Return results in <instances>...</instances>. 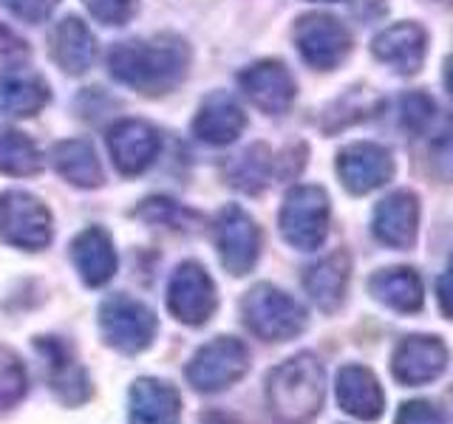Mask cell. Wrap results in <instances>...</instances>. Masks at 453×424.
<instances>
[{
	"label": "cell",
	"instance_id": "7",
	"mask_svg": "<svg viewBox=\"0 0 453 424\" xmlns=\"http://www.w3.org/2000/svg\"><path fill=\"white\" fill-rule=\"evenodd\" d=\"M99 329L111 348L122 353L145 351L156 337V314L127 294H113L99 306Z\"/></svg>",
	"mask_w": 453,
	"mask_h": 424
},
{
	"label": "cell",
	"instance_id": "16",
	"mask_svg": "<svg viewBox=\"0 0 453 424\" xmlns=\"http://www.w3.org/2000/svg\"><path fill=\"white\" fill-rule=\"evenodd\" d=\"M247 127V113L241 110V105L230 94L216 91L210 94L202 105H198L193 117V133L196 139H202L204 145H230L241 136V131Z\"/></svg>",
	"mask_w": 453,
	"mask_h": 424
},
{
	"label": "cell",
	"instance_id": "15",
	"mask_svg": "<svg viewBox=\"0 0 453 424\" xmlns=\"http://www.w3.org/2000/svg\"><path fill=\"white\" fill-rule=\"evenodd\" d=\"M372 230L380 244L391 249H408L414 246L417 230H419V201L414 193L396 190L386 195L374 209Z\"/></svg>",
	"mask_w": 453,
	"mask_h": 424
},
{
	"label": "cell",
	"instance_id": "32",
	"mask_svg": "<svg viewBox=\"0 0 453 424\" xmlns=\"http://www.w3.org/2000/svg\"><path fill=\"white\" fill-rule=\"evenodd\" d=\"M23 23H42L54 11L57 0H0Z\"/></svg>",
	"mask_w": 453,
	"mask_h": 424
},
{
	"label": "cell",
	"instance_id": "23",
	"mask_svg": "<svg viewBox=\"0 0 453 424\" xmlns=\"http://www.w3.org/2000/svg\"><path fill=\"white\" fill-rule=\"evenodd\" d=\"M349 254L346 252H332L329 258L318 261L311 269H306L303 286L320 311H337L343 303L346 289H349Z\"/></svg>",
	"mask_w": 453,
	"mask_h": 424
},
{
	"label": "cell",
	"instance_id": "8",
	"mask_svg": "<svg viewBox=\"0 0 453 424\" xmlns=\"http://www.w3.org/2000/svg\"><path fill=\"white\" fill-rule=\"evenodd\" d=\"M167 308L184 325H204L219 308L216 283L207 269L196 261H184L167 286Z\"/></svg>",
	"mask_w": 453,
	"mask_h": 424
},
{
	"label": "cell",
	"instance_id": "25",
	"mask_svg": "<svg viewBox=\"0 0 453 424\" xmlns=\"http://www.w3.org/2000/svg\"><path fill=\"white\" fill-rule=\"evenodd\" d=\"M51 164L68 184L74 187L94 190L103 184V164H99V155L91 148V141L85 139H65L57 141L51 148Z\"/></svg>",
	"mask_w": 453,
	"mask_h": 424
},
{
	"label": "cell",
	"instance_id": "30",
	"mask_svg": "<svg viewBox=\"0 0 453 424\" xmlns=\"http://www.w3.org/2000/svg\"><path fill=\"white\" fill-rule=\"evenodd\" d=\"M400 119L411 133H422L434 119V102L425 94H405L400 99Z\"/></svg>",
	"mask_w": 453,
	"mask_h": 424
},
{
	"label": "cell",
	"instance_id": "10",
	"mask_svg": "<svg viewBox=\"0 0 453 424\" xmlns=\"http://www.w3.org/2000/svg\"><path fill=\"white\" fill-rule=\"evenodd\" d=\"M216 244L221 263L230 275H247L258 263L261 254V230L244 209L230 204L221 209L216 221Z\"/></svg>",
	"mask_w": 453,
	"mask_h": 424
},
{
	"label": "cell",
	"instance_id": "18",
	"mask_svg": "<svg viewBox=\"0 0 453 424\" xmlns=\"http://www.w3.org/2000/svg\"><path fill=\"white\" fill-rule=\"evenodd\" d=\"M337 405L349 416L374 421L386 407V393L380 388V379L365 365H346L337 374Z\"/></svg>",
	"mask_w": 453,
	"mask_h": 424
},
{
	"label": "cell",
	"instance_id": "22",
	"mask_svg": "<svg viewBox=\"0 0 453 424\" xmlns=\"http://www.w3.org/2000/svg\"><path fill=\"white\" fill-rule=\"evenodd\" d=\"M181 399L162 379H139L131 388V424H179Z\"/></svg>",
	"mask_w": 453,
	"mask_h": 424
},
{
	"label": "cell",
	"instance_id": "26",
	"mask_svg": "<svg viewBox=\"0 0 453 424\" xmlns=\"http://www.w3.org/2000/svg\"><path fill=\"white\" fill-rule=\"evenodd\" d=\"M269 173H273V155H269L266 145H250L244 153L233 155L224 167V178L230 181V187L241 193H261L269 184Z\"/></svg>",
	"mask_w": 453,
	"mask_h": 424
},
{
	"label": "cell",
	"instance_id": "27",
	"mask_svg": "<svg viewBox=\"0 0 453 424\" xmlns=\"http://www.w3.org/2000/svg\"><path fill=\"white\" fill-rule=\"evenodd\" d=\"M42 351H49V365H51V385L57 390V396L65 402V405H80L88 399L91 385H88V376H85L82 367L68 357V351L60 343H40Z\"/></svg>",
	"mask_w": 453,
	"mask_h": 424
},
{
	"label": "cell",
	"instance_id": "3",
	"mask_svg": "<svg viewBox=\"0 0 453 424\" xmlns=\"http://www.w3.org/2000/svg\"><path fill=\"white\" fill-rule=\"evenodd\" d=\"M241 314H244L247 329L266 343H287L306 329L303 306L273 283H258L250 289L241 303Z\"/></svg>",
	"mask_w": 453,
	"mask_h": 424
},
{
	"label": "cell",
	"instance_id": "33",
	"mask_svg": "<svg viewBox=\"0 0 453 424\" xmlns=\"http://www.w3.org/2000/svg\"><path fill=\"white\" fill-rule=\"evenodd\" d=\"M394 424H445V419L431 402L417 399V402H405L400 407V413H396Z\"/></svg>",
	"mask_w": 453,
	"mask_h": 424
},
{
	"label": "cell",
	"instance_id": "12",
	"mask_svg": "<svg viewBox=\"0 0 453 424\" xmlns=\"http://www.w3.org/2000/svg\"><path fill=\"white\" fill-rule=\"evenodd\" d=\"M337 176L354 195H365L382 187L394 176V159L374 141H354L337 155Z\"/></svg>",
	"mask_w": 453,
	"mask_h": 424
},
{
	"label": "cell",
	"instance_id": "2",
	"mask_svg": "<svg viewBox=\"0 0 453 424\" xmlns=\"http://www.w3.org/2000/svg\"><path fill=\"white\" fill-rule=\"evenodd\" d=\"M326 371L311 353L280 362L266 379V405L280 424H306L323 407Z\"/></svg>",
	"mask_w": 453,
	"mask_h": 424
},
{
	"label": "cell",
	"instance_id": "21",
	"mask_svg": "<svg viewBox=\"0 0 453 424\" xmlns=\"http://www.w3.org/2000/svg\"><path fill=\"white\" fill-rule=\"evenodd\" d=\"M49 102V82L37 71L9 68L0 74V113L4 117H35Z\"/></svg>",
	"mask_w": 453,
	"mask_h": 424
},
{
	"label": "cell",
	"instance_id": "13",
	"mask_svg": "<svg viewBox=\"0 0 453 424\" xmlns=\"http://www.w3.org/2000/svg\"><path fill=\"white\" fill-rule=\"evenodd\" d=\"M448 367V348L439 337L414 334L405 337L396 345L391 357V374L403 385H428L436 376H442Z\"/></svg>",
	"mask_w": 453,
	"mask_h": 424
},
{
	"label": "cell",
	"instance_id": "9",
	"mask_svg": "<svg viewBox=\"0 0 453 424\" xmlns=\"http://www.w3.org/2000/svg\"><path fill=\"white\" fill-rule=\"evenodd\" d=\"M295 46L311 68L332 71L349 57L351 34L332 14H303L295 23Z\"/></svg>",
	"mask_w": 453,
	"mask_h": 424
},
{
	"label": "cell",
	"instance_id": "29",
	"mask_svg": "<svg viewBox=\"0 0 453 424\" xmlns=\"http://www.w3.org/2000/svg\"><path fill=\"white\" fill-rule=\"evenodd\" d=\"M26 393V367L14 351L0 345V410L14 407Z\"/></svg>",
	"mask_w": 453,
	"mask_h": 424
},
{
	"label": "cell",
	"instance_id": "6",
	"mask_svg": "<svg viewBox=\"0 0 453 424\" xmlns=\"http://www.w3.org/2000/svg\"><path fill=\"white\" fill-rule=\"evenodd\" d=\"M0 240L26 252L51 244V216L40 198L23 190L0 193Z\"/></svg>",
	"mask_w": 453,
	"mask_h": 424
},
{
	"label": "cell",
	"instance_id": "35",
	"mask_svg": "<svg viewBox=\"0 0 453 424\" xmlns=\"http://www.w3.org/2000/svg\"><path fill=\"white\" fill-rule=\"evenodd\" d=\"M436 297H439V308H442V314L453 320V254H450L442 277H439V283H436Z\"/></svg>",
	"mask_w": 453,
	"mask_h": 424
},
{
	"label": "cell",
	"instance_id": "24",
	"mask_svg": "<svg viewBox=\"0 0 453 424\" xmlns=\"http://www.w3.org/2000/svg\"><path fill=\"white\" fill-rule=\"evenodd\" d=\"M368 292H372L377 303L388 306L394 311H403V314H414L425 303V289H422L419 275L414 269H405V266L382 269V272L372 275Z\"/></svg>",
	"mask_w": 453,
	"mask_h": 424
},
{
	"label": "cell",
	"instance_id": "34",
	"mask_svg": "<svg viewBox=\"0 0 453 424\" xmlns=\"http://www.w3.org/2000/svg\"><path fill=\"white\" fill-rule=\"evenodd\" d=\"M431 164L439 178H453V127L445 133H439V139L434 141Z\"/></svg>",
	"mask_w": 453,
	"mask_h": 424
},
{
	"label": "cell",
	"instance_id": "20",
	"mask_svg": "<svg viewBox=\"0 0 453 424\" xmlns=\"http://www.w3.org/2000/svg\"><path fill=\"white\" fill-rule=\"evenodd\" d=\"M49 49H51V60L65 74H85L96 57V40L91 34V28L80 18H65L51 28Z\"/></svg>",
	"mask_w": 453,
	"mask_h": 424
},
{
	"label": "cell",
	"instance_id": "28",
	"mask_svg": "<svg viewBox=\"0 0 453 424\" xmlns=\"http://www.w3.org/2000/svg\"><path fill=\"white\" fill-rule=\"evenodd\" d=\"M40 150L26 133L14 127H0V173L6 176H35L40 173Z\"/></svg>",
	"mask_w": 453,
	"mask_h": 424
},
{
	"label": "cell",
	"instance_id": "11",
	"mask_svg": "<svg viewBox=\"0 0 453 424\" xmlns=\"http://www.w3.org/2000/svg\"><path fill=\"white\" fill-rule=\"evenodd\" d=\"M162 136L142 119H122L108 131V150L122 176H139L156 162Z\"/></svg>",
	"mask_w": 453,
	"mask_h": 424
},
{
	"label": "cell",
	"instance_id": "37",
	"mask_svg": "<svg viewBox=\"0 0 453 424\" xmlns=\"http://www.w3.org/2000/svg\"><path fill=\"white\" fill-rule=\"evenodd\" d=\"M315 4H340V0H315Z\"/></svg>",
	"mask_w": 453,
	"mask_h": 424
},
{
	"label": "cell",
	"instance_id": "36",
	"mask_svg": "<svg viewBox=\"0 0 453 424\" xmlns=\"http://www.w3.org/2000/svg\"><path fill=\"white\" fill-rule=\"evenodd\" d=\"M445 88H448V94L453 99V57L445 63Z\"/></svg>",
	"mask_w": 453,
	"mask_h": 424
},
{
	"label": "cell",
	"instance_id": "31",
	"mask_svg": "<svg viewBox=\"0 0 453 424\" xmlns=\"http://www.w3.org/2000/svg\"><path fill=\"white\" fill-rule=\"evenodd\" d=\"M99 23L105 26H122L136 14L139 0H82Z\"/></svg>",
	"mask_w": 453,
	"mask_h": 424
},
{
	"label": "cell",
	"instance_id": "5",
	"mask_svg": "<svg viewBox=\"0 0 453 424\" xmlns=\"http://www.w3.org/2000/svg\"><path fill=\"white\" fill-rule=\"evenodd\" d=\"M250 371V351L235 337H216L196 351L188 365V382L202 393H219Z\"/></svg>",
	"mask_w": 453,
	"mask_h": 424
},
{
	"label": "cell",
	"instance_id": "14",
	"mask_svg": "<svg viewBox=\"0 0 453 424\" xmlns=\"http://www.w3.org/2000/svg\"><path fill=\"white\" fill-rule=\"evenodd\" d=\"M244 96L264 113H283L295 102V80L289 68L278 60H261L238 74Z\"/></svg>",
	"mask_w": 453,
	"mask_h": 424
},
{
	"label": "cell",
	"instance_id": "4",
	"mask_svg": "<svg viewBox=\"0 0 453 424\" xmlns=\"http://www.w3.org/2000/svg\"><path fill=\"white\" fill-rule=\"evenodd\" d=\"M329 195L323 187L315 184H301L292 187L283 198L280 207V235L289 246L311 252L323 246L326 235H329Z\"/></svg>",
	"mask_w": 453,
	"mask_h": 424
},
{
	"label": "cell",
	"instance_id": "17",
	"mask_svg": "<svg viewBox=\"0 0 453 424\" xmlns=\"http://www.w3.org/2000/svg\"><path fill=\"white\" fill-rule=\"evenodd\" d=\"M425 28L419 23H394L374 37L372 51L380 63L391 65L400 74H417L425 60Z\"/></svg>",
	"mask_w": 453,
	"mask_h": 424
},
{
	"label": "cell",
	"instance_id": "1",
	"mask_svg": "<svg viewBox=\"0 0 453 424\" xmlns=\"http://www.w3.org/2000/svg\"><path fill=\"white\" fill-rule=\"evenodd\" d=\"M190 65L188 42L176 34H156L117 42L108 54V68L117 82L145 96H162L184 80Z\"/></svg>",
	"mask_w": 453,
	"mask_h": 424
},
{
	"label": "cell",
	"instance_id": "19",
	"mask_svg": "<svg viewBox=\"0 0 453 424\" xmlns=\"http://www.w3.org/2000/svg\"><path fill=\"white\" fill-rule=\"evenodd\" d=\"M71 258H74L80 277L91 289L105 286L113 272H117V249H113V240L103 226L82 230L74 238V244H71Z\"/></svg>",
	"mask_w": 453,
	"mask_h": 424
}]
</instances>
